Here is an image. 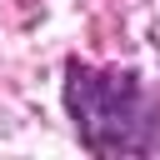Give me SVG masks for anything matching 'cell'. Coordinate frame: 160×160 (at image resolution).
I'll list each match as a JSON object with an SVG mask.
<instances>
[{"label": "cell", "instance_id": "obj_1", "mask_svg": "<svg viewBox=\"0 0 160 160\" xmlns=\"http://www.w3.org/2000/svg\"><path fill=\"white\" fill-rule=\"evenodd\" d=\"M60 100H65V115L75 125L80 150H90V155L160 150V100L145 90V80L135 70L70 60Z\"/></svg>", "mask_w": 160, "mask_h": 160}]
</instances>
